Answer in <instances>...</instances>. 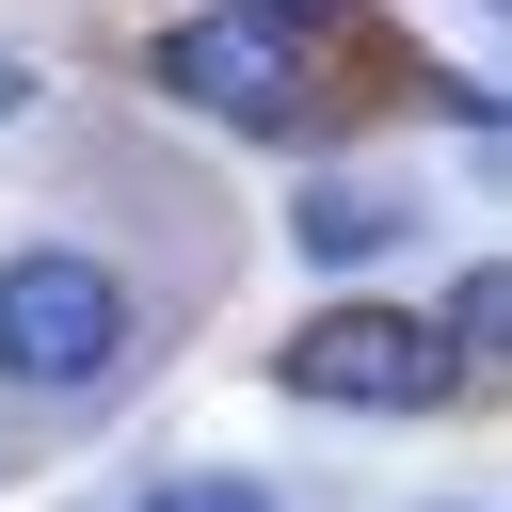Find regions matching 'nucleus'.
Here are the masks:
<instances>
[{
	"mask_svg": "<svg viewBox=\"0 0 512 512\" xmlns=\"http://www.w3.org/2000/svg\"><path fill=\"white\" fill-rule=\"evenodd\" d=\"M128 512H288L272 480H240V464H192V480H144Z\"/></svg>",
	"mask_w": 512,
	"mask_h": 512,
	"instance_id": "nucleus-6",
	"label": "nucleus"
},
{
	"mask_svg": "<svg viewBox=\"0 0 512 512\" xmlns=\"http://www.w3.org/2000/svg\"><path fill=\"white\" fill-rule=\"evenodd\" d=\"M208 16H240V32H272V48H320L352 0H208Z\"/></svg>",
	"mask_w": 512,
	"mask_h": 512,
	"instance_id": "nucleus-7",
	"label": "nucleus"
},
{
	"mask_svg": "<svg viewBox=\"0 0 512 512\" xmlns=\"http://www.w3.org/2000/svg\"><path fill=\"white\" fill-rule=\"evenodd\" d=\"M496 320H512V288H496V272H464V288H448V336H432V352H448V384H464V368H496Z\"/></svg>",
	"mask_w": 512,
	"mask_h": 512,
	"instance_id": "nucleus-5",
	"label": "nucleus"
},
{
	"mask_svg": "<svg viewBox=\"0 0 512 512\" xmlns=\"http://www.w3.org/2000/svg\"><path fill=\"white\" fill-rule=\"evenodd\" d=\"M128 352V288H112V256H80V240H16L0 256V368L16 384H96Z\"/></svg>",
	"mask_w": 512,
	"mask_h": 512,
	"instance_id": "nucleus-1",
	"label": "nucleus"
},
{
	"mask_svg": "<svg viewBox=\"0 0 512 512\" xmlns=\"http://www.w3.org/2000/svg\"><path fill=\"white\" fill-rule=\"evenodd\" d=\"M288 384L336 400V416H432V400H448V352H432V320H400V304H336V320L288 336Z\"/></svg>",
	"mask_w": 512,
	"mask_h": 512,
	"instance_id": "nucleus-3",
	"label": "nucleus"
},
{
	"mask_svg": "<svg viewBox=\"0 0 512 512\" xmlns=\"http://www.w3.org/2000/svg\"><path fill=\"white\" fill-rule=\"evenodd\" d=\"M16 112H32V64H0V128H16Z\"/></svg>",
	"mask_w": 512,
	"mask_h": 512,
	"instance_id": "nucleus-8",
	"label": "nucleus"
},
{
	"mask_svg": "<svg viewBox=\"0 0 512 512\" xmlns=\"http://www.w3.org/2000/svg\"><path fill=\"white\" fill-rule=\"evenodd\" d=\"M144 80H160L176 112L240 128V144H288V128H304V64H288L272 32H240V16H176V32L144 48Z\"/></svg>",
	"mask_w": 512,
	"mask_h": 512,
	"instance_id": "nucleus-2",
	"label": "nucleus"
},
{
	"mask_svg": "<svg viewBox=\"0 0 512 512\" xmlns=\"http://www.w3.org/2000/svg\"><path fill=\"white\" fill-rule=\"evenodd\" d=\"M288 240H304L320 272H352V256H384V240H400V208H384V192H352V176H304V208H288Z\"/></svg>",
	"mask_w": 512,
	"mask_h": 512,
	"instance_id": "nucleus-4",
	"label": "nucleus"
}]
</instances>
